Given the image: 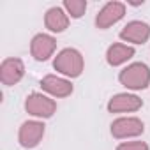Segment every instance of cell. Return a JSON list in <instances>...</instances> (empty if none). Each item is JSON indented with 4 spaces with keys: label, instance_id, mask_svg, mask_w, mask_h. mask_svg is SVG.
I'll use <instances>...</instances> for the list:
<instances>
[{
    "label": "cell",
    "instance_id": "6",
    "mask_svg": "<svg viewBox=\"0 0 150 150\" xmlns=\"http://www.w3.org/2000/svg\"><path fill=\"white\" fill-rule=\"evenodd\" d=\"M125 14V6L122 2H108L97 14L96 18V25L97 28H110L111 25H115L117 21H120Z\"/></svg>",
    "mask_w": 150,
    "mask_h": 150
},
{
    "label": "cell",
    "instance_id": "15",
    "mask_svg": "<svg viewBox=\"0 0 150 150\" xmlns=\"http://www.w3.org/2000/svg\"><path fill=\"white\" fill-rule=\"evenodd\" d=\"M117 150H148V145L145 141H129V143H120Z\"/></svg>",
    "mask_w": 150,
    "mask_h": 150
},
{
    "label": "cell",
    "instance_id": "7",
    "mask_svg": "<svg viewBox=\"0 0 150 150\" xmlns=\"http://www.w3.org/2000/svg\"><path fill=\"white\" fill-rule=\"evenodd\" d=\"M25 74V65L20 58H6L0 65V80L4 85H16Z\"/></svg>",
    "mask_w": 150,
    "mask_h": 150
},
{
    "label": "cell",
    "instance_id": "8",
    "mask_svg": "<svg viewBox=\"0 0 150 150\" xmlns=\"http://www.w3.org/2000/svg\"><path fill=\"white\" fill-rule=\"evenodd\" d=\"M55 48H57V41H55L51 35H48V34H37V35L32 39L30 53H32V57H34L35 60L44 62V60H48V58L53 55Z\"/></svg>",
    "mask_w": 150,
    "mask_h": 150
},
{
    "label": "cell",
    "instance_id": "13",
    "mask_svg": "<svg viewBox=\"0 0 150 150\" xmlns=\"http://www.w3.org/2000/svg\"><path fill=\"white\" fill-rule=\"evenodd\" d=\"M132 57H134V48H132V46H127V44H120V42L111 44V46L108 48V51H106V60H108V64L113 65V67H117V65L127 62V60L132 58Z\"/></svg>",
    "mask_w": 150,
    "mask_h": 150
},
{
    "label": "cell",
    "instance_id": "4",
    "mask_svg": "<svg viewBox=\"0 0 150 150\" xmlns=\"http://www.w3.org/2000/svg\"><path fill=\"white\" fill-rule=\"evenodd\" d=\"M42 136H44V124L42 122H37V120H27L20 127L18 139H20V145L21 146L34 148V146H37L41 143Z\"/></svg>",
    "mask_w": 150,
    "mask_h": 150
},
{
    "label": "cell",
    "instance_id": "3",
    "mask_svg": "<svg viewBox=\"0 0 150 150\" xmlns=\"http://www.w3.org/2000/svg\"><path fill=\"white\" fill-rule=\"evenodd\" d=\"M25 110L27 113L34 115V117H39V118H50L53 117V113L57 111V103L53 99H50L48 96H42V94H30L25 101Z\"/></svg>",
    "mask_w": 150,
    "mask_h": 150
},
{
    "label": "cell",
    "instance_id": "5",
    "mask_svg": "<svg viewBox=\"0 0 150 150\" xmlns=\"http://www.w3.org/2000/svg\"><path fill=\"white\" fill-rule=\"evenodd\" d=\"M143 129H145L143 122L136 117H122V118H117L111 124V134L118 139L139 136L143 132Z\"/></svg>",
    "mask_w": 150,
    "mask_h": 150
},
{
    "label": "cell",
    "instance_id": "12",
    "mask_svg": "<svg viewBox=\"0 0 150 150\" xmlns=\"http://www.w3.org/2000/svg\"><path fill=\"white\" fill-rule=\"evenodd\" d=\"M44 25L50 32H64L69 27V16L62 7H51L44 16Z\"/></svg>",
    "mask_w": 150,
    "mask_h": 150
},
{
    "label": "cell",
    "instance_id": "14",
    "mask_svg": "<svg viewBox=\"0 0 150 150\" xmlns=\"http://www.w3.org/2000/svg\"><path fill=\"white\" fill-rule=\"evenodd\" d=\"M64 9L72 18H81L85 14V11H87V2H85V0H65V2H64Z\"/></svg>",
    "mask_w": 150,
    "mask_h": 150
},
{
    "label": "cell",
    "instance_id": "11",
    "mask_svg": "<svg viewBox=\"0 0 150 150\" xmlns=\"http://www.w3.org/2000/svg\"><path fill=\"white\" fill-rule=\"evenodd\" d=\"M41 87L44 92L51 94L53 97H67L72 94V85L71 81L64 80V78H58V76H53V74H48L41 80Z\"/></svg>",
    "mask_w": 150,
    "mask_h": 150
},
{
    "label": "cell",
    "instance_id": "2",
    "mask_svg": "<svg viewBox=\"0 0 150 150\" xmlns=\"http://www.w3.org/2000/svg\"><path fill=\"white\" fill-rule=\"evenodd\" d=\"M118 80L124 87L131 90H143L150 83V69L141 62L131 64L118 74Z\"/></svg>",
    "mask_w": 150,
    "mask_h": 150
},
{
    "label": "cell",
    "instance_id": "10",
    "mask_svg": "<svg viewBox=\"0 0 150 150\" xmlns=\"http://www.w3.org/2000/svg\"><path fill=\"white\" fill-rule=\"evenodd\" d=\"M143 106V101L132 94H117L108 103L110 113H125V111H138Z\"/></svg>",
    "mask_w": 150,
    "mask_h": 150
},
{
    "label": "cell",
    "instance_id": "1",
    "mask_svg": "<svg viewBox=\"0 0 150 150\" xmlns=\"http://www.w3.org/2000/svg\"><path fill=\"white\" fill-rule=\"evenodd\" d=\"M53 67L62 72L64 76H69V78H78L81 71H83V57L78 50L74 48H65L62 50L57 57H55V62H53Z\"/></svg>",
    "mask_w": 150,
    "mask_h": 150
},
{
    "label": "cell",
    "instance_id": "9",
    "mask_svg": "<svg viewBox=\"0 0 150 150\" xmlns=\"http://www.w3.org/2000/svg\"><path fill=\"white\" fill-rule=\"evenodd\" d=\"M150 37V27L145 21H131L120 30V39L132 42V44H143Z\"/></svg>",
    "mask_w": 150,
    "mask_h": 150
}]
</instances>
